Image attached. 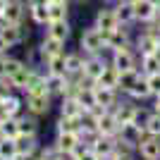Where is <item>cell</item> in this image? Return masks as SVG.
Listing matches in <instances>:
<instances>
[{"instance_id":"4fadbf2b","label":"cell","mask_w":160,"mask_h":160,"mask_svg":"<svg viewBox=\"0 0 160 160\" xmlns=\"http://www.w3.org/2000/svg\"><path fill=\"white\" fill-rule=\"evenodd\" d=\"M93 27H98L100 31H105V33L120 27V22H117V17H115L112 7H100L98 12H96V17H93Z\"/></svg>"},{"instance_id":"f546056e","label":"cell","mask_w":160,"mask_h":160,"mask_svg":"<svg viewBox=\"0 0 160 160\" xmlns=\"http://www.w3.org/2000/svg\"><path fill=\"white\" fill-rule=\"evenodd\" d=\"M129 98L134 100V103H141V100H148V98H153V93H151V88H148V81L146 77H141L136 84H134V88L129 91Z\"/></svg>"},{"instance_id":"484cf974","label":"cell","mask_w":160,"mask_h":160,"mask_svg":"<svg viewBox=\"0 0 160 160\" xmlns=\"http://www.w3.org/2000/svg\"><path fill=\"white\" fill-rule=\"evenodd\" d=\"M60 115L79 120L81 115H84V108L79 105V100L74 98V96H62V103H60Z\"/></svg>"},{"instance_id":"5bb4252c","label":"cell","mask_w":160,"mask_h":160,"mask_svg":"<svg viewBox=\"0 0 160 160\" xmlns=\"http://www.w3.org/2000/svg\"><path fill=\"white\" fill-rule=\"evenodd\" d=\"M0 36L7 41V46H22L24 43V27L22 24H0Z\"/></svg>"},{"instance_id":"9c48e42d","label":"cell","mask_w":160,"mask_h":160,"mask_svg":"<svg viewBox=\"0 0 160 160\" xmlns=\"http://www.w3.org/2000/svg\"><path fill=\"white\" fill-rule=\"evenodd\" d=\"M136 155H141L143 160H160V136L146 134L136 146Z\"/></svg>"},{"instance_id":"d6986e66","label":"cell","mask_w":160,"mask_h":160,"mask_svg":"<svg viewBox=\"0 0 160 160\" xmlns=\"http://www.w3.org/2000/svg\"><path fill=\"white\" fill-rule=\"evenodd\" d=\"M93 93H96V103H98V108H103V110H112L115 103L120 100V96H117V91H115V88L93 86Z\"/></svg>"},{"instance_id":"bcb514c9","label":"cell","mask_w":160,"mask_h":160,"mask_svg":"<svg viewBox=\"0 0 160 160\" xmlns=\"http://www.w3.org/2000/svg\"><path fill=\"white\" fill-rule=\"evenodd\" d=\"M7 50H10V46H7V41L2 38V36H0V58H2V55H7Z\"/></svg>"},{"instance_id":"cb8c5ba5","label":"cell","mask_w":160,"mask_h":160,"mask_svg":"<svg viewBox=\"0 0 160 160\" xmlns=\"http://www.w3.org/2000/svg\"><path fill=\"white\" fill-rule=\"evenodd\" d=\"M31 74H33V67H29L27 62H24V65H22L19 69H17V72L10 77V84H12V88H14V91H22V93H24V91H27V86H29Z\"/></svg>"},{"instance_id":"5b68a950","label":"cell","mask_w":160,"mask_h":160,"mask_svg":"<svg viewBox=\"0 0 160 160\" xmlns=\"http://www.w3.org/2000/svg\"><path fill=\"white\" fill-rule=\"evenodd\" d=\"M27 12H29L27 0H7L5 2V12H2V22H0V24H22Z\"/></svg>"},{"instance_id":"ac0fdd59","label":"cell","mask_w":160,"mask_h":160,"mask_svg":"<svg viewBox=\"0 0 160 160\" xmlns=\"http://www.w3.org/2000/svg\"><path fill=\"white\" fill-rule=\"evenodd\" d=\"M46 36H50V38H58V41H62V43H67V38L72 36V27H69V22H67V19L48 22V24H46Z\"/></svg>"},{"instance_id":"e0dca14e","label":"cell","mask_w":160,"mask_h":160,"mask_svg":"<svg viewBox=\"0 0 160 160\" xmlns=\"http://www.w3.org/2000/svg\"><path fill=\"white\" fill-rule=\"evenodd\" d=\"M117 132H120V124L115 120L112 110H100V115H98V134H103V136H115Z\"/></svg>"},{"instance_id":"c3c4849f","label":"cell","mask_w":160,"mask_h":160,"mask_svg":"<svg viewBox=\"0 0 160 160\" xmlns=\"http://www.w3.org/2000/svg\"><path fill=\"white\" fill-rule=\"evenodd\" d=\"M14 160H38V155L33 153V155H17Z\"/></svg>"},{"instance_id":"52a82bcc","label":"cell","mask_w":160,"mask_h":160,"mask_svg":"<svg viewBox=\"0 0 160 160\" xmlns=\"http://www.w3.org/2000/svg\"><path fill=\"white\" fill-rule=\"evenodd\" d=\"M110 65V60H105L103 58V53H98V55H84V77H86L88 81H93L96 84V79H98L100 74H103V69Z\"/></svg>"},{"instance_id":"816d5d0a","label":"cell","mask_w":160,"mask_h":160,"mask_svg":"<svg viewBox=\"0 0 160 160\" xmlns=\"http://www.w3.org/2000/svg\"><path fill=\"white\" fill-rule=\"evenodd\" d=\"M48 2H69V0H48Z\"/></svg>"},{"instance_id":"11a10c76","label":"cell","mask_w":160,"mask_h":160,"mask_svg":"<svg viewBox=\"0 0 160 160\" xmlns=\"http://www.w3.org/2000/svg\"><path fill=\"white\" fill-rule=\"evenodd\" d=\"M77 2H84V0H77Z\"/></svg>"},{"instance_id":"6f0895ef","label":"cell","mask_w":160,"mask_h":160,"mask_svg":"<svg viewBox=\"0 0 160 160\" xmlns=\"http://www.w3.org/2000/svg\"><path fill=\"white\" fill-rule=\"evenodd\" d=\"M67 160H72V158H67Z\"/></svg>"},{"instance_id":"4dcf8cb0","label":"cell","mask_w":160,"mask_h":160,"mask_svg":"<svg viewBox=\"0 0 160 160\" xmlns=\"http://www.w3.org/2000/svg\"><path fill=\"white\" fill-rule=\"evenodd\" d=\"M74 98L79 100V105L84 108V110H93V108H98V103H96V93H93V86H84V88H79Z\"/></svg>"},{"instance_id":"7dc6e473","label":"cell","mask_w":160,"mask_h":160,"mask_svg":"<svg viewBox=\"0 0 160 160\" xmlns=\"http://www.w3.org/2000/svg\"><path fill=\"white\" fill-rule=\"evenodd\" d=\"M151 110L160 115V96H155V100H153V108H151Z\"/></svg>"},{"instance_id":"7402d4cb","label":"cell","mask_w":160,"mask_h":160,"mask_svg":"<svg viewBox=\"0 0 160 160\" xmlns=\"http://www.w3.org/2000/svg\"><path fill=\"white\" fill-rule=\"evenodd\" d=\"M115 17H117V22H120L122 27H132L134 22V10H132V0H117L115 2Z\"/></svg>"},{"instance_id":"d590c367","label":"cell","mask_w":160,"mask_h":160,"mask_svg":"<svg viewBox=\"0 0 160 160\" xmlns=\"http://www.w3.org/2000/svg\"><path fill=\"white\" fill-rule=\"evenodd\" d=\"M19 155L14 139H0V160H14Z\"/></svg>"},{"instance_id":"8d00e7d4","label":"cell","mask_w":160,"mask_h":160,"mask_svg":"<svg viewBox=\"0 0 160 160\" xmlns=\"http://www.w3.org/2000/svg\"><path fill=\"white\" fill-rule=\"evenodd\" d=\"M55 129H58V134H65V132H79V120L60 115V117H58V122H55Z\"/></svg>"},{"instance_id":"83f0119b","label":"cell","mask_w":160,"mask_h":160,"mask_svg":"<svg viewBox=\"0 0 160 160\" xmlns=\"http://www.w3.org/2000/svg\"><path fill=\"white\" fill-rule=\"evenodd\" d=\"M117 84H120V72H117L112 65H108L105 69H103V74L96 79L93 86H105V88H115V91H117Z\"/></svg>"},{"instance_id":"681fc988","label":"cell","mask_w":160,"mask_h":160,"mask_svg":"<svg viewBox=\"0 0 160 160\" xmlns=\"http://www.w3.org/2000/svg\"><path fill=\"white\" fill-rule=\"evenodd\" d=\"M5 2L7 0H0V22H2V12H5Z\"/></svg>"},{"instance_id":"836d02e7","label":"cell","mask_w":160,"mask_h":160,"mask_svg":"<svg viewBox=\"0 0 160 160\" xmlns=\"http://www.w3.org/2000/svg\"><path fill=\"white\" fill-rule=\"evenodd\" d=\"M69 14V2H48V22L67 19Z\"/></svg>"},{"instance_id":"60d3db41","label":"cell","mask_w":160,"mask_h":160,"mask_svg":"<svg viewBox=\"0 0 160 160\" xmlns=\"http://www.w3.org/2000/svg\"><path fill=\"white\" fill-rule=\"evenodd\" d=\"M146 134L160 136V115L153 112V110H151V115H148V120H146Z\"/></svg>"},{"instance_id":"603a6c76","label":"cell","mask_w":160,"mask_h":160,"mask_svg":"<svg viewBox=\"0 0 160 160\" xmlns=\"http://www.w3.org/2000/svg\"><path fill=\"white\" fill-rule=\"evenodd\" d=\"M84 72V53H65V74L67 77H79Z\"/></svg>"},{"instance_id":"8fae6325","label":"cell","mask_w":160,"mask_h":160,"mask_svg":"<svg viewBox=\"0 0 160 160\" xmlns=\"http://www.w3.org/2000/svg\"><path fill=\"white\" fill-rule=\"evenodd\" d=\"M81 143H84V141H81V134L79 132H65V134H58V139H55L58 151L65 153V155H72Z\"/></svg>"},{"instance_id":"ee69618b","label":"cell","mask_w":160,"mask_h":160,"mask_svg":"<svg viewBox=\"0 0 160 160\" xmlns=\"http://www.w3.org/2000/svg\"><path fill=\"white\" fill-rule=\"evenodd\" d=\"M146 81H148V88H151L153 98H155V96H160V72H155V74H151V77H146Z\"/></svg>"},{"instance_id":"3957f363","label":"cell","mask_w":160,"mask_h":160,"mask_svg":"<svg viewBox=\"0 0 160 160\" xmlns=\"http://www.w3.org/2000/svg\"><path fill=\"white\" fill-rule=\"evenodd\" d=\"M136 24H160V12L151 0H132Z\"/></svg>"},{"instance_id":"7a4b0ae2","label":"cell","mask_w":160,"mask_h":160,"mask_svg":"<svg viewBox=\"0 0 160 160\" xmlns=\"http://www.w3.org/2000/svg\"><path fill=\"white\" fill-rule=\"evenodd\" d=\"M110 65L117 72H129V69H139V53L132 48H122V50H112L110 53Z\"/></svg>"},{"instance_id":"f35d334b","label":"cell","mask_w":160,"mask_h":160,"mask_svg":"<svg viewBox=\"0 0 160 160\" xmlns=\"http://www.w3.org/2000/svg\"><path fill=\"white\" fill-rule=\"evenodd\" d=\"M148 115H151V110L136 105V108H134V117H132V122H129V124H134V127L141 129V132H146V120H148Z\"/></svg>"},{"instance_id":"6da1fadb","label":"cell","mask_w":160,"mask_h":160,"mask_svg":"<svg viewBox=\"0 0 160 160\" xmlns=\"http://www.w3.org/2000/svg\"><path fill=\"white\" fill-rule=\"evenodd\" d=\"M79 50L84 55H98V53H105V31H100L98 27H86L79 36Z\"/></svg>"},{"instance_id":"f907efd6","label":"cell","mask_w":160,"mask_h":160,"mask_svg":"<svg viewBox=\"0 0 160 160\" xmlns=\"http://www.w3.org/2000/svg\"><path fill=\"white\" fill-rule=\"evenodd\" d=\"M155 58L160 60V43H158V48H155Z\"/></svg>"},{"instance_id":"e575fe53","label":"cell","mask_w":160,"mask_h":160,"mask_svg":"<svg viewBox=\"0 0 160 160\" xmlns=\"http://www.w3.org/2000/svg\"><path fill=\"white\" fill-rule=\"evenodd\" d=\"M19 122V134H38V120H36V115H19L17 117Z\"/></svg>"},{"instance_id":"44dd1931","label":"cell","mask_w":160,"mask_h":160,"mask_svg":"<svg viewBox=\"0 0 160 160\" xmlns=\"http://www.w3.org/2000/svg\"><path fill=\"white\" fill-rule=\"evenodd\" d=\"M17 151H19V155H33L38 153V134H19L17 136Z\"/></svg>"},{"instance_id":"4316f807","label":"cell","mask_w":160,"mask_h":160,"mask_svg":"<svg viewBox=\"0 0 160 160\" xmlns=\"http://www.w3.org/2000/svg\"><path fill=\"white\" fill-rule=\"evenodd\" d=\"M143 74L139 69H129V72H120V84H117V93H124L127 96L129 91L134 88V84L141 79Z\"/></svg>"},{"instance_id":"74e56055","label":"cell","mask_w":160,"mask_h":160,"mask_svg":"<svg viewBox=\"0 0 160 160\" xmlns=\"http://www.w3.org/2000/svg\"><path fill=\"white\" fill-rule=\"evenodd\" d=\"M46 72L48 74H65V53L53 55V58L46 62Z\"/></svg>"},{"instance_id":"db71d44e","label":"cell","mask_w":160,"mask_h":160,"mask_svg":"<svg viewBox=\"0 0 160 160\" xmlns=\"http://www.w3.org/2000/svg\"><path fill=\"white\" fill-rule=\"evenodd\" d=\"M151 2H153V5H155V7H160V0H151Z\"/></svg>"},{"instance_id":"277c9868","label":"cell","mask_w":160,"mask_h":160,"mask_svg":"<svg viewBox=\"0 0 160 160\" xmlns=\"http://www.w3.org/2000/svg\"><path fill=\"white\" fill-rule=\"evenodd\" d=\"M134 46V38L132 33H129V27H117L112 31L105 33V48L112 53V50H122V48H132Z\"/></svg>"},{"instance_id":"b9f144b4","label":"cell","mask_w":160,"mask_h":160,"mask_svg":"<svg viewBox=\"0 0 160 160\" xmlns=\"http://www.w3.org/2000/svg\"><path fill=\"white\" fill-rule=\"evenodd\" d=\"M69 158H72V160H100L98 155H96V153H93V151H91L88 146H84V143H81V146L77 148V151H74V153L69 155Z\"/></svg>"},{"instance_id":"1f68e13d","label":"cell","mask_w":160,"mask_h":160,"mask_svg":"<svg viewBox=\"0 0 160 160\" xmlns=\"http://www.w3.org/2000/svg\"><path fill=\"white\" fill-rule=\"evenodd\" d=\"M19 136V122L17 117H5L0 122V139H17Z\"/></svg>"},{"instance_id":"9f6ffc18","label":"cell","mask_w":160,"mask_h":160,"mask_svg":"<svg viewBox=\"0 0 160 160\" xmlns=\"http://www.w3.org/2000/svg\"><path fill=\"white\" fill-rule=\"evenodd\" d=\"M27 2H31V0H27Z\"/></svg>"},{"instance_id":"8992f818","label":"cell","mask_w":160,"mask_h":160,"mask_svg":"<svg viewBox=\"0 0 160 160\" xmlns=\"http://www.w3.org/2000/svg\"><path fill=\"white\" fill-rule=\"evenodd\" d=\"M160 43V33L155 29H143V31L134 38V50L139 55H146V53H155V48Z\"/></svg>"},{"instance_id":"ba28073f","label":"cell","mask_w":160,"mask_h":160,"mask_svg":"<svg viewBox=\"0 0 160 160\" xmlns=\"http://www.w3.org/2000/svg\"><path fill=\"white\" fill-rule=\"evenodd\" d=\"M50 98L53 96L50 93H27V98H24V108H27V112L31 115H46L48 110H50Z\"/></svg>"},{"instance_id":"d6a6232c","label":"cell","mask_w":160,"mask_h":160,"mask_svg":"<svg viewBox=\"0 0 160 160\" xmlns=\"http://www.w3.org/2000/svg\"><path fill=\"white\" fill-rule=\"evenodd\" d=\"M24 93H50V91H48V86H46V74H41V72H36V69H33L31 79H29V86H27V91H24Z\"/></svg>"},{"instance_id":"7bdbcfd3","label":"cell","mask_w":160,"mask_h":160,"mask_svg":"<svg viewBox=\"0 0 160 160\" xmlns=\"http://www.w3.org/2000/svg\"><path fill=\"white\" fill-rule=\"evenodd\" d=\"M10 93H14V88H12V84H10V77L2 74V77H0V103H2Z\"/></svg>"},{"instance_id":"7c38bea8","label":"cell","mask_w":160,"mask_h":160,"mask_svg":"<svg viewBox=\"0 0 160 160\" xmlns=\"http://www.w3.org/2000/svg\"><path fill=\"white\" fill-rule=\"evenodd\" d=\"M58 53H65V43L62 41H58V38H50V36H43V41L38 43V58H41V62L46 65L53 55H58Z\"/></svg>"},{"instance_id":"9a60e30c","label":"cell","mask_w":160,"mask_h":160,"mask_svg":"<svg viewBox=\"0 0 160 160\" xmlns=\"http://www.w3.org/2000/svg\"><path fill=\"white\" fill-rule=\"evenodd\" d=\"M134 108H136V103H134L132 98L129 100H117L112 108V115H115V120H117V124L120 127H124V124H129L134 117Z\"/></svg>"},{"instance_id":"f6af8a7d","label":"cell","mask_w":160,"mask_h":160,"mask_svg":"<svg viewBox=\"0 0 160 160\" xmlns=\"http://www.w3.org/2000/svg\"><path fill=\"white\" fill-rule=\"evenodd\" d=\"M108 160H136V153H132V151H115Z\"/></svg>"},{"instance_id":"ab89813d","label":"cell","mask_w":160,"mask_h":160,"mask_svg":"<svg viewBox=\"0 0 160 160\" xmlns=\"http://www.w3.org/2000/svg\"><path fill=\"white\" fill-rule=\"evenodd\" d=\"M22 65H24V62H22L19 58H10V55H5V58H2V72H5V77H12Z\"/></svg>"},{"instance_id":"f1b7e54d","label":"cell","mask_w":160,"mask_h":160,"mask_svg":"<svg viewBox=\"0 0 160 160\" xmlns=\"http://www.w3.org/2000/svg\"><path fill=\"white\" fill-rule=\"evenodd\" d=\"M139 72L143 74V77H151V74L160 72V60L155 58V53L139 55Z\"/></svg>"},{"instance_id":"2e32d148","label":"cell","mask_w":160,"mask_h":160,"mask_svg":"<svg viewBox=\"0 0 160 160\" xmlns=\"http://www.w3.org/2000/svg\"><path fill=\"white\" fill-rule=\"evenodd\" d=\"M46 86L50 96H65L69 88V77L67 74H48L46 72Z\"/></svg>"},{"instance_id":"ffe728a7","label":"cell","mask_w":160,"mask_h":160,"mask_svg":"<svg viewBox=\"0 0 160 160\" xmlns=\"http://www.w3.org/2000/svg\"><path fill=\"white\" fill-rule=\"evenodd\" d=\"M27 5H29V17H31L33 24L46 27L48 24V0H31Z\"/></svg>"},{"instance_id":"f5cc1de1","label":"cell","mask_w":160,"mask_h":160,"mask_svg":"<svg viewBox=\"0 0 160 160\" xmlns=\"http://www.w3.org/2000/svg\"><path fill=\"white\" fill-rule=\"evenodd\" d=\"M103 2H108V5H115V2H117V0H103Z\"/></svg>"},{"instance_id":"30bf717a","label":"cell","mask_w":160,"mask_h":160,"mask_svg":"<svg viewBox=\"0 0 160 160\" xmlns=\"http://www.w3.org/2000/svg\"><path fill=\"white\" fill-rule=\"evenodd\" d=\"M88 148H91L100 160H108L117 151V143H115V136H103V134H98V136H93V141L88 143Z\"/></svg>"},{"instance_id":"d4e9b609","label":"cell","mask_w":160,"mask_h":160,"mask_svg":"<svg viewBox=\"0 0 160 160\" xmlns=\"http://www.w3.org/2000/svg\"><path fill=\"white\" fill-rule=\"evenodd\" d=\"M0 108H2V112L7 115V117H19L22 110H24V98L17 93H10L2 103H0Z\"/></svg>"}]
</instances>
